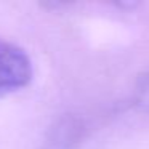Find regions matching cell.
<instances>
[{
    "label": "cell",
    "mask_w": 149,
    "mask_h": 149,
    "mask_svg": "<svg viewBox=\"0 0 149 149\" xmlns=\"http://www.w3.org/2000/svg\"><path fill=\"white\" fill-rule=\"evenodd\" d=\"M32 74V61L26 50L0 37V96L27 87Z\"/></svg>",
    "instance_id": "6da1fadb"
},
{
    "label": "cell",
    "mask_w": 149,
    "mask_h": 149,
    "mask_svg": "<svg viewBox=\"0 0 149 149\" xmlns=\"http://www.w3.org/2000/svg\"><path fill=\"white\" fill-rule=\"evenodd\" d=\"M139 95H141V101L149 106V75H146L144 80H143V85L139 88Z\"/></svg>",
    "instance_id": "7a4b0ae2"
}]
</instances>
